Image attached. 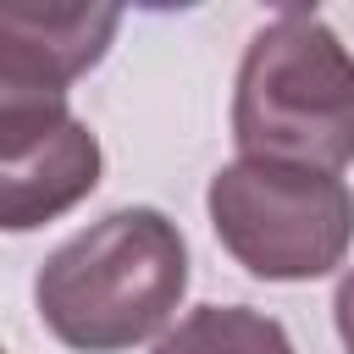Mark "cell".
I'll return each mask as SVG.
<instances>
[{
    "label": "cell",
    "mask_w": 354,
    "mask_h": 354,
    "mask_svg": "<svg viewBox=\"0 0 354 354\" xmlns=\"http://www.w3.org/2000/svg\"><path fill=\"white\" fill-rule=\"evenodd\" d=\"M188 293L183 227L155 205H122L55 243L33 277V310L61 348L122 354L171 326Z\"/></svg>",
    "instance_id": "1"
},
{
    "label": "cell",
    "mask_w": 354,
    "mask_h": 354,
    "mask_svg": "<svg viewBox=\"0 0 354 354\" xmlns=\"http://www.w3.org/2000/svg\"><path fill=\"white\" fill-rule=\"evenodd\" d=\"M232 144L332 177L354 160V55L321 11L293 6L254 28L232 83Z\"/></svg>",
    "instance_id": "2"
},
{
    "label": "cell",
    "mask_w": 354,
    "mask_h": 354,
    "mask_svg": "<svg viewBox=\"0 0 354 354\" xmlns=\"http://www.w3.org/2000/svg\"><path fill=\"white\" fill-rule=\"evenodd\" d=\"M221 249L260 282H315L348 260L354 188L282 160H227L205 188Z\"/></svg>",
    "instance_id": "3"
},
{
    "label": "cell",
    "mask_w": 354,
    "mask_h": 354,
    "mask_svg": "<svg viewBox=\"0 0 354 354\" xmlns=\"http://www.w3.org/2000/svg\"><path fill=\"white\" fill-rule=\"evenodd\" d=\"M116 28V6H0V144L66 116V88L105 61Z\"/></svg>",
    "instance_id": "4"
},
{
    "label": "cell",
    "mask_w": 354,
    "mask_h": 354,
    "mask_svg": "<svg viewBox=\"0 0 354 354\" xmlns=\"http://www.w3.org/2000/svg\"><path fill=\"white\" fill-rule=\"evenodd\" d=\"M105 155L94 127L66 111L22 138L0 144V232H33L66 210H77L100 188Z\"/></svg>",
    "instance_id": "5"
},
{
    "label": "cell",
    "mask_w": 354,
    "mask_h": 354,
    "mask_svg": "<svg viewBox=\"0 0 354 354\" xmlns=\"http://www.w3.org/2000/svg\"><path fill=\"white\" fill-rule=\"evenodd\" d=\"M155 354H293V337L277 315L249 304H199L160 332Z\"/></svg>",
    "instance_id": "6"
},
{
    "label": "cell",
    "mask_w": 354,
    "mask_h": 354,
    "mask_svg": "<svg viewBox=\"0 0 354 354\" xmlns=\"http://www.w3.org/2000/svg\"><path fill=\"white\" fill-rule=\"evenodd\" d=\"M332 321H337L343 348L354 354V271H343V282H337V293H332Z\"/></svg>",
    "instance_id": "7"
},
{
    "label": "cell",
    "mask_w": 354,
    "mask_h": 354,
    "mask_svg": "<svg viewBox=\"0 0 354 354\" xmlns=\"http://www.w3.org/2000/svg\"><path fill=\"white\" fill-rule=\"evenodd\" d=\"M0 354H6V348H0Z\"/></svg>",
    "instance_id": "8"
}]
</instances>
